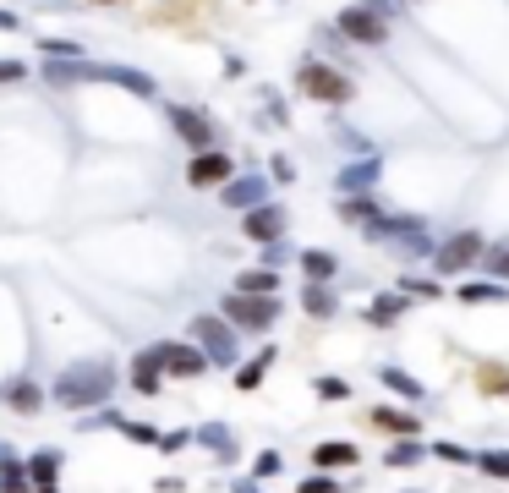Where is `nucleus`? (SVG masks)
I'll return each mask as SVG.
<instances>
[{
  "mask_svg": "<svg viewBox=\"0 0 509 493\" xmlns=\"http://www.w3.org/2000/svg\"><path fill=\"white\" fill-rule=\"evenodd\" d=\"M197 439H203V444H208V450H220V455H231V450H236V439H231V434H225V422H208V428H203V434H197Z\"/></svg>",
  "mask_w": 509,
  "mask_h": 493,
  "instance_id": "29",
  "label": "nucleus"
},
{
  "mask_svg": "<svg viewBox=\"0 0 509 493\" xmlns=\"http://www.w3.org/2000/svg\"><path fill=\"white\" fill-rule=\"evenodd\" d=\"M378 170H384L378 160H356L350 170H340V181H334V187H340V192H361V187H373V181H378Z\"/></svg>",
  "mask_w": 509,
  "mask_h": 493,
  "instance_id": "17",
  "label": "nucleus"
},
{
  "mask_svg": "<svg viewBox=\"0 0 509 493\" xmlns=\"http://www.w3.org/2000/svg\"><path fill=\"white\" fill-rule=\"evenodd\" d=\"M23 23H17V12H6V6H0V33H17Z\"/></svg>",
  "mask_w": 509,
  "mask_h": 493,
  "instance_id": "41",
  "label": "nucleus"
},
{
  "mask_svg": "<svg viewBox=\"0 0 509 493\" xmlns=\"http://www.w3.org/2000/svg\"><path fill=\"white\" fill-rule=\"evenodd\" d=\"M159 384H165V357H159V345L137 351V362H132V389H137V395H159Z\"/></svg>",
  "mask_w": 509,
  "mask_h": 493,
  "instance_id": "12",
  "label": "nucleus"
},
{
  "mask_svg": "<svg viewBox=\"0 0 509 493\" xmlns=\"http://www.w3.org/2000/svg\"><path fill=\"white\" fill-rule=\"evenodd\" d=\"M28 488H33V477H28V466L6 455V461H0V493H28Z\"/></svg>",
  "mask_w": 509,
  "mask_h": 493,
  "instance_id": "24",
  "label": "nucleus"
},
{
  "mask_svg": "<svg viewBox=\"0 0 509 493\" xmlns=\"http://www.w3.org/2000/svg\"><path fill=\"white\" fill-rule=\"evenodd\" d=\"M400 291H405L411 302H432V297H444V291H439V279H422V274H405V279H400Z\"/></svg>",
  "mask_w": 509,
  "mask_h": 493,
  "instance_id": "26",
  "label": "nucleus"
},
{
  "mask_svg": "<svg viewBox=\"0 0 509 493\" xmlns=\"http://www.w3.org/2000/svg\"><path fill=\"white\" fill-rule=\"evenodd\" d=\"M318 400H350V384L345 379H318Z\"/></svg>",
  "mask_w": 509,
  "mask_h": 493,
  "instance_id": "33",
  "label": "nucleus"
},
{
  "mask_svg": "<svg viewBox=\"0 0 509 493\" xmlns=\"http://www.w3.org/2000/svg\"><path fill=\"white\" fill-rule=\"evenodd\" d=\"M225 318H231L236 329H268V324L279 318V302H274V297H247V291H236V297H225Z\"/></svg>",
  "mask_w": 509,
  "mask_h": 493,
  "instance_id": "6",
  "label": "nucleus"
},
{
  "mask_svg": "<svg viewBox=\"0 0 509 493\" xmlns=\"http://www.w3.org/2000/svg\"><path fill=\"white\" fill-rule=\"evenodd\" d=\"M482 252H487V247H482V236H477V231H460V236H450L439 252H432V269H444V274H466Z\"/></svg>",
  "mask_w": 509,
  "mask_h": 493,
  "instance_id": "7",
  "label": "nucleus"
},
{
  "mask_svg": "<svg viewBox=\"0 0 509 493\" xmlns=\"http://www.w3.org/2000/svg\"><path fill=\"white\" fill-rule=\"evenodd\" d=\"M422 455H427V444H416V439H405V444H395V450H389V466H416Z\"/></svg>",
  "mask_w": 509,
  "mask_h": 493,
  "instance_id": "30",
  "label": "nucleus"
},
{
  "mask_svg": "<svg viewBox=\"0 0 509 493\" xmlns=\"http://www.w3.org/2000/svg\"><path fill=\"white\" fill-rule=\"evenodd\" d=\"M302 269H307V279H334V274H340V258L323 252V247H307V252H302Z\"/></svg>",
  "mask_w": 509,
  "mask_h": 493,
  "instance_id": "19",
  "label": "nucleus"
},
{
  "mask_svg": "<svg viewBox=\"0 0 509 493\" xmlns=\"http://www.w3.org/2000/svg\"><path fill=\"white\" fill-rule=\"evenodd\" d=\"M126 439H137V444H159V434L149 428V422H126Z\"/></svg>",
  "mask_w": 509,
  "mask_h": 493,
  "instance_id": "37",
  "label": "nucleus"
},
{
  "mask_svg": "<svg viewBox=\"0 0 509 493\" xmlns=\"http://www.w3.org/2000/svg\"><path fill=\"white\" fill-rule=\"evenodd\" d=\"M23 78H28L23 60H0V88H6V83H23Z\"/></svg>",
  "mask_w": 509,
  "mask_h": 493,
  "instance_id": "36",
  "label": "nucleus"
},
{
  "mask_svg": "<svg viewBox=\"0 0 509 493\" xmlns=\"http://www.w3.org/2000/svg\"><path fill=\"white\" fill-rule=\"evenodd\" d=\"M231 176H236V160L220 154V149H197L192 165H186V181H192V187H225Z\"/></svg>",
  "mask_w": 509,
  "mask_h": 493,
  "instance_id": "8",
  "label": "nucleus"
},
{
  "mask_svg": "<svg viewBox=\"0 0 509 493\" xmlns=\"http://www.w3.org/2000/svg\"><path fill=\"white\" fill-rule=\"evenodd\" d=\"M55 406H66V411H94V406H105L110 395H115V368L110 362H71L60 379H55Z\"/></svg>",
  "mask_w": 509,
  "mask_h": 493,
  "instance_id": "2",
  "label": "nucleus"
},
{
  "mask_svg": "<svg viewBox=\"0 0 509 493\" xmlns=\"http://www.w3.org/2000/svg\"><path fill=\"white\" fill-rule=\"evenodd\" d=\"M405 302H411L405 291H400V297H373V302H368V324H395V318L405 313Z\"/></svg>",
  "mask_w": 509,
  "mask_h": 493,
  "instance_id": "20",
  "label": "nucleus"
},
{
  "mask_svg": "<svg viewBox=\"0 0 509 493\" xmlns=\"http://www.w3.org/2000/svg\"><path fill=\"white\" fill-rule=\"evenodd\" d=\"M192 340L208 351V362H220V368H231L236 357H241V340H236V324L225 318V313H197L192 318Z\"/></svg>",
  "mask_w": 509,
  "mask_h": 493,
  "instance_id": "3",
  "label": "nucleus"
},
{
  "mask_svg": "<svg viewBox=\"0 0 509 493\" xmlns=\"http://www.w3.org/2000/svg\"><path fill=\"white\" fill-rule=\"evenodd\" d=\"M12 406H17V411H39V406H44V389L23 379V384H12Z\"/></svg>",
  "mask_w": 509,
  "mask_h": 493,
  "instance_id": "28",
  "label": "nucleus"
},
{
  "mask_svg": "<svg viewBox=\"0 0 509 493\" xmlns=\"http://www.w3.org/2000/svg\"><path fill=\"white\" fill-rule=\"evenodd\" d=\"M274 181H296V165H290V160H285V154H279V160H274Z\"/></svg>",
  "mask_w": 509,
  "mask_h": 493,
  "instance_id": "40",
  "label": "nucleus"
},
{
  "mask_svg": "<svg viewBox=\"0 0 509 493\" xmlns=\"http://www.w3.org/2000/svg\"><path fill=\"white\" fill-rule=\"evenodd\" d=\"M28 477H33L39 488H55V477H60V455H55V450H39V455L28 461Z\"/></svg>",
  "mask_w": 509,
  "mask_h": 493,
  "instance_id": "23",
  "label": "nucleus"
},
{
  "mask_svg": "<svg viewBox=\"0 0 509 493\" xmlns=\"http://www.w3.org/2000/svg\"><path fill=\"white\" fill-rule=\"evenodd\" d=\"M361 6H373L378 17H389V12H395V0H361Z\"/></svg>",
  "mask_w": 509,
  "mask_h": 493,
  "instance_id": "42",
  "label": "nucleus"
},
{
  "mask_svg": "<svg viewBox=\"0 0 509 493\" xmlns=\"http://www.w3.org/2000/svg\"><path fill=\"white\" fill-rule=\"evenodd\" d=\"M378 384H389L400 400H422V384H416L405 368H378Z\"/></svg>",
  "mask_w": 509,
  "mask_h": 493,
  "instance_id": "21",
  "label": "nucleus"
},
{
  "mask_svg": "<svg viewBox=\"0 0 509 493\" xmlns=\"http://www.w3.org/2000/svg\"><path fill=\"white\" fill-rule=\"evenodd\" d=\"M334 33H345L350 44H384L389 39V17H378L373 6H361V0H356V6H345L334 17Z\"/></svg>",
  "mask_w": 509,
  "mask_h": 493,
  "instance_id": "5",
  "label": "nucleus"
},
{
  "mask_svg": "<svg viewBox=\"0 0 509 493\" xmlns=\"http://www.w3.org/2000/svg\"><path fill=\"white\" fill-rule=\"evenodd\" d=\"M296 88L307 94V99H318V105H345L356 88H350V78L345 72H334L329 60H307L302 66V78H296Z\"/></svg>",
  "mask_w": 509,
  "mask_h": 493,
  "instance_id": "4",
  "label": "nucleus"
},
{
  "mask_svg": "<svg viewBox=\"0 0 509 493\" xmlns=\"http://www.w3.org/2000/svg\"><path fill=\"white\" fill-rule=\"evenodd\" d=\"M302 307H307L313 318H334V313H340V297L329 291V279H307V291H302Z\"/></svg>",
  "mask_w": 509,
  "mask_h": 493,
  "instance_id": "16",
  "label": "nucleus"
},
{
  "mask_svg": "<svg viewBox=\"0 0 509 493\" xmlns=\"http://www.w3.org/2000/svg\"><path fill=\"white\" fill-rule=\"evenodd\" d=\"M313 461H318L323 471H334V466H356L361 455H356V444H318V450H313Z\"/></svg>",
  "mask_w": 509,
  "mask_h": 493,
  "instance_id": "22",
  "label": "nucleus"
},
{
  "mask_svg": "<svg viewBox=\"0 0 509 493\" xmlns=\"http://www.w3.org/2000/svg\"><path fill=\"white\" fill-rule=\"evenodd\" d=\"M170 121H176V137L197 154V149H214V121L203 115V110H192V105H176L170 110Z\"/></svg>",
  "mask_w": 509,
  "mask_h": 493,
  "instance_id": "9",
  "label": "nucleus"
},
{
  "mask_svg": "<svg viewBox=\"0 0 509 493\" xmlns=\"http://www.w3.org/2000/svg\"><path fill=\"white\" fill-rule=\"evenodd\" d=\"M241 231H247L252 242H279V231H285V208H274V203L247 208V215H241Z\"/></svg>",
  "mask_w": 509,
  "mask_h": 493,
  "instance_id": "11",
  "label": "nucleus"
},
{
  "mask_svg": "<svg viewBox=\"0 0 509 493\" xmlns=\"http://www.w3.org/2000/svg\"><path fill=\"white\" fill-rule=\"evenodd\" d=\"M236 291H247V297H274V291H279V274H274V269H247V274L236 279Z\"/></svg>",
  "mask_w": 509,
  "mask_h": 493,
  "instance_id": "18",
  "label": "nucleus"
},
{
  "mask_svg": "<svg viewBox=\"0 0 509 493\" xmlns=\"http://www.w3.org/2000/svg\"><path fill=\"white\" fill-rule=\"evenodd\" d=\"M159 357H165V373L170 379H197L208 368V351L203 345H159Z\"/></svg>",
  "mask_w": 509,
  "mask_h": 493,
  "instance_id": "10",
  "label": "nucleus"
},
{
  "mask_svg": "<svg viewBox=\"0 0 509 493\" xmlns=\"http://www.w3.org/2000/svg\"><path fill=\"white\" fill-rule=\"evenodd\" d=\"M39 50H44V55H83L77 39H39Z\"/></svg>",
  "mask_w": 509,
  "mask_h": 493,
  "instance_id": "35",
  "label": "nucleus"
},
{
  "mask_svg": "<svg viewBox=\"0 0 509 493\" xmlns=\"http://www.w3.org/2000/svg\"><path fill=\"white\" fill-rule=\"evenodd\" d=\"M455 297L466 307H487V302H509V286H504V279H460Z\"/></svg>",
  "mask_w": 509,
  "mask_h": 493,
  "instance_id": "14",
  "label": "nucleus"
},
{
  "mask_svg": "<svg viewBox=\"0 0 509 493\" xmlns=\"http://www.w3.org/2000/svg\"><path fill=\"white\" fill-rule=\"evenodd\" d=\"M432 455H439V461H450V466H466V461H477L466 444H432Z\"/></svg>",
  "mask_w": 509,
  "mask_h": 493,
  "instance_id": "32",
  "label": "nucleus"
},
{
  "mask_svg": "<svg viewBox=\"0 0 509 493\" xmlns=\"http://www.w3.org/2000/svg\"><path fill=\"white\" fill-rule=\"evenodd\" d=\"M302 493H340V482H334V477H307Z\"/></svg>",
  "mask_w": 509,
  "mask_h": 493,
  "instance_id": "38",
  "label": "nucleus"
},
{
  "mask_svg": "<svg viewBox=\"0 0 509 493\" xmlns=\"http://www.w3.org/2000/svg\"><path fill=\"white\" fill-rule=\"evenodd\" d=\"M340 215H345L350 225H373V220L384 215V208H378L373 197H361V192H356V197H345V208H340Z\"/></svg>",
  "mask_w": 509,
  "mask_h": 493,
  "instance_id": "25",
  "label": "nucleus"
},
{
  "mask_svg": "<svg viewBox=\"0 0 509 493\" xmlns=\"http://www.w3.org/2000/svg\"><path fill=\"white\" fill-rule=\"evenodd\" d=\"M236 493H258V488H247V482H236Z\"/></svg>",
  "mask_w": 509,
  "mask_h": 493,
  "instance_id": "43",
  "label": "nucleus"
},
{
  "mask_svg": "<svg viewBox=\"0 0 509 493\" xmlns=\"http://www.w3.org/2000/svg\"><path fill=\"white\" fill-rule=\"evenodd\" d=\"M39 78L50 88H71V83H115L132 88L137 99H154V78L137 72V66H105V60H83V55H44Z\"/></svg>",
  "mask_w": 509,
  "mask_h": 493,
  "instance_id": "1",
  "label": "nucleus"
},
{
  "mask_svg": "<svg viewBox=\"0 0 509 493\" xmlns=\"http://www.w3.org/2000/svg\"><path fill=\"white\" fill-rule=\"evenodd\" d=\"M487 258V274L493 279H509V247H493V252H482Z\"/></svg>",
  "mask_w": 509,
  "mask_h": 493,
  "instance_id": "34",
  "label": "nucleus"
},
{
  "mask_svg": "<svg viewBox=\"0 0 509 493\" xmlns=\"http://www.w3.org/2000/svg\"><path fill=\"white\" fill-rule=\"evenodd\" d=\"M268 362H274V351H263L258 362H247V368L236 373V389H241V395H247V389H258V384H263V373H268Z\"/></svg>",
  "mask_w": 509,
  "mask_h": 493,
  "instance_id": "27",
  "label": "nucleus"
},
{
  "mask_svg": "<svg viewBox=\"0 0 509 493\" xmlns=\"http://www.w3.org/2000/svg\"><path fill=\"white\" fill-rule=\"evenodd\" d=\"M263 192H268L263 176H231V181H225V208H241V215H247V208L263 203Z\"/></svg>",
  "mask_w": 509,
  "mask_h": 493,
  "instance_id": "13",
  "label": "nucleus"
},
{
  "mask_svg": "<svg viewBox=\"0 0 509 493\" xmlns=\"http://www.w3.org/2000/svg\"><path fill=\"white\" fill-rule=\"evenodd\" d=\"M373 428H384V434H395V439H416V434H422V422H416L411 411H395V406H373Z\"/></svg>",
  "mask_w": 509,
  "mask_h": 493,
  "instance_id": "15",
  "label": "nucleus"
},
{
  "mask_svg": "<svg viewBox=\"0 0 509 493\" xmlns=\"http://www.w3.org/2000/svg\"><path fill=\"white\" fill-rule=\"evenodd\" d=\"M274 471H279V455H274V450H263V455H258V471H252V477H274Z\"/></svg>",
  "mask_w": 509,
  "mask_h": 493,
  "instance_id": "39",
  "label": "nucleus"
},
{
  "mask_svg": "<svg viewBox=\"0 0 509 493\" xmlns=\"http://www.w3.org/2000/svg\"><path fill=\"white\" fill-rule=\"evenodd\" d=\"M477 466H482L487 477H509V450H482Z\"/></svg>",
  "mask_w": 509,
  "mask_h": 493,
  "instance_id": "31",
  "label": "nucleus"
}]
</instances>
